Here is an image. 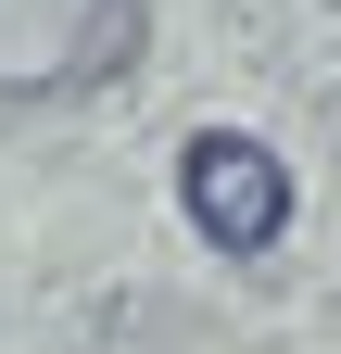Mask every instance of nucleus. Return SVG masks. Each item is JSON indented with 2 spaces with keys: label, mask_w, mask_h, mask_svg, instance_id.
Segmentation results:
<instances>
[{
  "label": "nucleus",
  "mask_w": 341,
  "mask_h": 354,
  "mask_svg": "<svg viewBox=\"0 0 341 354\" xmlns=\"http://www.w3.org/2000/svg\"><path fill=\"white\" fill-rule=\"evenodd\" d=\"M139 51V0H0V102L101 88Z\"/></svg>",
  "instance_id": "obj_1"
},
{
  "label": "nucleus",
  "mask_w": 341,
  "mask_h": 354,
  "mask_svg": "<svg viewBox=\"0 0 341 354\" xmlns=\"http://www.w3.org/2000/svg\"><path fill=\"white\" fill-rule=\"evenodd\" d=\"M177 203H190V228L215 253H266L291 228V165L266 140H240V127H202V140L177 152Z\"/></svg>",
  "instance_id": "obj_2"
}]
</instances>
